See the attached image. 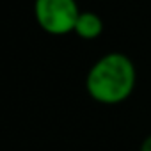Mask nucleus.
<instances>
[{
    "instance_id": "obj_3",
    "label": "nucleus",
    "mask_w": 151,
    "mask_h": 151,
    "mask_svg": "<svg viewBox=\"0 0 151 151\" xmlns=\"http://www.w3.org/2000/svg\"><path fill=\"white\" fill-rule=\"evenodd\" d=\"M73 32L78 37L86 39V41H93V39L101 36V32H103V20L100 18V14L91 13V11L80 13Z\"/></svg>"
},
{
    "instance_id": "obj_2",
    "label": "nucleus",
    "mask_w": 151,
    "mask_h": 151,
    "mask_svg": "<svg viewBox=\"0 0 151 151\" xmlns=\"http://www.w3.org/2000/svg\"><path fill=\"white\" fill-rule=\"evenodd\" d=\"M80 13L82 11H78L77 0H36L34 2V16L37 25L52 36H64L73 32Z\"/></svg>"
},
{
    "instance_id": "obj_4",
    "label": "nucleus",
    "mask_w": 151,
    "mask_h": 151,
    "mask_svg": "<svg viewBox=\"0 0 151 151\" xmlns=\"http://www.w3.org/2000/svg\"><path fill=\"white\" fill-rule=\"evenodd\" d=\"M140 151H151V135H147L142 144H140Z\"/></svg>"
},
{
    "instance_id": "obj_1",
    "label": "nucleus",
    "mask_w": 151,
    "mask_h": 151,
    "mask_svg": "<svg viewBox=\"0 0 151 151\" xmlns=\"http://www.w3.org/2000/svg\"><path fill=\"white\" fill-rule=\"evenodd\" d=\"M137 71L132 59L121 52H112L100 57L86 77L89 96L103 105L123 103L135 87Z\"/></svg>"
}]
</instances>
